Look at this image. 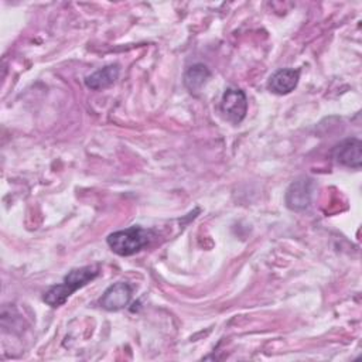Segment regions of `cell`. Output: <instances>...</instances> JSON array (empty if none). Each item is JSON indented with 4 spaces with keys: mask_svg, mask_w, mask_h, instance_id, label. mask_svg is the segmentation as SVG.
Returning a JSON list of instances; mask_svg holds the SVG:
<instances>
[{
    "mask_svg": "<svg viewBox=\"0 0 362 362\" xmlns=\"http://www.w3.org/2000/svg\"><path fill=\"white\" fill-rule=\"evenodd\" d=\"M153 232L141 226H130L107 236L109 247L119 256H132L141 250L153 239Z\"/></svg>",
    "mask_w": 362,
    "mask_h": 362,
    "instance_id": "obj_2",
    "label": "cell"
},
{
    "mask_svg": "<svg viewBox=\"0 0 362 362\" xmlns=\"http://www.w3.org/2000/svg\"><path fill=\"white\" fill-rule=\"evenodd\" d=\"M98 274H99L98 266H83L79 269H74L64 277V281L61 284L52 286L44 294V301L51 307H59L71 297L74 291L86 286Z\"/></svg>",
    "mask_w": 362,
    "mask_h": 362,
    "instance_id": "obj_1",
    "label": "cell"
},
{
    "mask_svg": "<svg viewBox=\"0 0 362 362\" xmlns=\"http://www.w3.org/2000/svg\"><path fill=\"white\" fill-rule=\"evenodd\" d=\"M314 181L308 177H298L290 184L286 192V204L293 211H303L310 206Z\"/></svg>",
    "mask_w": 362,
    "mask_h": 362,
    "instance_id": "obj_4",
    "label": "cell"
},
{
    "mask_svg": "<svg viewBox=\"0 0 362 362\" xmlns=\"http://www.w3.org/2000/svg\"><path fill=\"white\" fill-rule=\"evenodd\" d=\"M219 107L228 122L239 124L247 112V99L245 92L238 88H228L222 95Z\"/></svg>",
    "mask_w": 362,
    "mask_h": 362,
    "instance_id": "obj_3",
    "label": "cell"
},
{
    "mask_svg": "<svg viewBox=\"0 0 362 362\" xmlns=\"http://www.w3.org/2000/svg\"><path fill=\"white\" fill-rule=\"evenodd\" d=\"M334 160L345 167L361 168L362 163V143L359 139H346L337 144L332 150Z\"/></svg>",
    "mask_w": 362,
    "mask_h": 362,
    "instance_id": "obj_5",
    "label": "cell"
},
{
    "mask_svg": "<svg viewBox=\"0 0 362 362\" xmlns=\"http://www.w3.org/2000/svg\"><path fill=\"white\" fill-rule=\"evenodd\" d=\"M300 71L293 68H283L276 71L269 79V89L276 95H287L297 86Z\"/></svg>",
    "mask_w": 362,
    "mask_h": 362,
    "instance_id": "obj_7",
    "label": "cell"
},
{
    "mask_svg": "<svg viewBox=\"0 0 362 362\" xmlns=\"http://www.w3.org/2000/svg\"><path fill=\"white\" fill-rule=\"evenodd\" d=\"M132 286L124 281L112 284L102 296L100 305L107 311H119L124 308L132 298Z\"/></svg>",
    "mask_w": 362,
    "mask_h": 362,
    "instance_id": "obj_6",
    "label": "cell"
},
{
    "mask_svg": "<svg viewBox=\"0 0 362 362\" xmlns=\"http://www.w3.org/2000/svg\"><path fill=\"white\" fill-rule=\"evenodd\" d=\"M211 76L209 69L204 64H195L189 66L184 75V85L189 92L199 90Z\"/></svg>",
    "mask_w": 362,
    "mask_h": 362,
    "instance_id": "obj_9",
    "label": "cell"
},
{
    "mask_svg": "<svg viewBox=\"0 0 362 362\" xmlns=\"http://www.w3.org/2000/svg\"><path fill=\"white\" fill-rule=\"evenodd\" d=\"M120 68L117 64H110L106 65L98 71H95L93 74L88 75L85 78V85L93 90H99V89H105L107 86H110L112 83L116 82L117 76H119Z\"/></svg>",
    "mask_w": 362,
    "mask_h": 362,
    "instance_id": "obj_8",
    "label": "cell"
}]
</instances>
